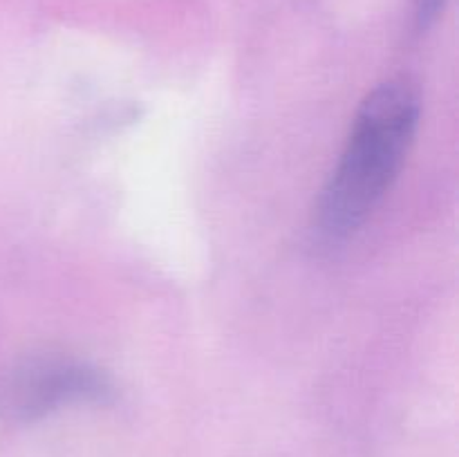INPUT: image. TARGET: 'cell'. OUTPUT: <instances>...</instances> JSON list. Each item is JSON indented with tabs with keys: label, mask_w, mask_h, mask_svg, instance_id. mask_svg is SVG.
Here are the masks:
<instances>
[{
	"label": "cell",
	"mask_w": 459,
	"mask_h": 457,
	"mask_svg": "<svg viewBox=\"0 0 459 457\" xmlns=\"http://www.w3.org/2000/svg\"><path fill=\"white\" fill-rule=\"evenodd\" d=\"M417 121L420 99L406 81H388L368 94L318 197L314 227L323 242H345L370 218L406 161Z\"/></svg>",
	"instance_id": "obj_1"
},
{
	"label": "cell",
	"mask_w": 459,
	"mask_h": 457,
	"mask_svg": "<svg viewBox=\"0 0 459 457\" xmlns=\"http://www.w3.org/2000/svg\"><path fill=\"white\" fill-rule=\"evenodd\" d=\"M110 392V381L94 367L49 358L18 372L9 390V408L22 419H36L70 403L106 401Z\"/></svg>",
	"instance_id": "obj_2"
},
{
	"label": "cell",
	"mask_w": 459,
	"mask_h": 457,
	"mask_svg": "<svg viewBox=\"0 0 459 457\" xmlns=\"http://www.w3.org/2000/svg\"><path fill=\"white\" fill-rule=\"evenodd\" d=\"M444 3L446 0H417V21H420V25L429 27L437 18V13L442 12Z\"/></svg>",
	"instance_id": "obj_3"
}]
</instances>
